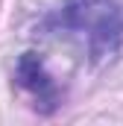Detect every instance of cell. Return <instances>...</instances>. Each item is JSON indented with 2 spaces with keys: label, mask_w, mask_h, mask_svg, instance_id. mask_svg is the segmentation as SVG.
<instances>
[{
  "label": "cell",
  "mask_w": 123,
  "mask_h": 126,
  "mask_svg": "<svg viewBox=\"0 0 123 126\" xmlns=\"http://www.w3.org/2000/svg\"><path fill=\"white\" fill-rule=\"evenodd\" d=\"M15 82H18L27 94H32L35 111L53 114L62 106V91H59V85H56V79L47 73L44 59H41L38 53H24V56L18 59V64H15Z\"/></svg>",
  "instance_id": "obj_2"
},
{
  "label": "cell",
  "mask_w": 123,
  "mask_h": 126,
  "mask_svg": "<svg viewBox=\"0 0 123 126\" xmlns=\"http://www.w3.org/2000/svg\"><path fill=\"white\" fill-rule=\"evenodd\" d=\"M50 35H76L85 41L88 59L103 64L123 47V9L114 0H64L38 24Z\"/></svg>",
  "instance_id": "obj_1"
}]
</instances>
